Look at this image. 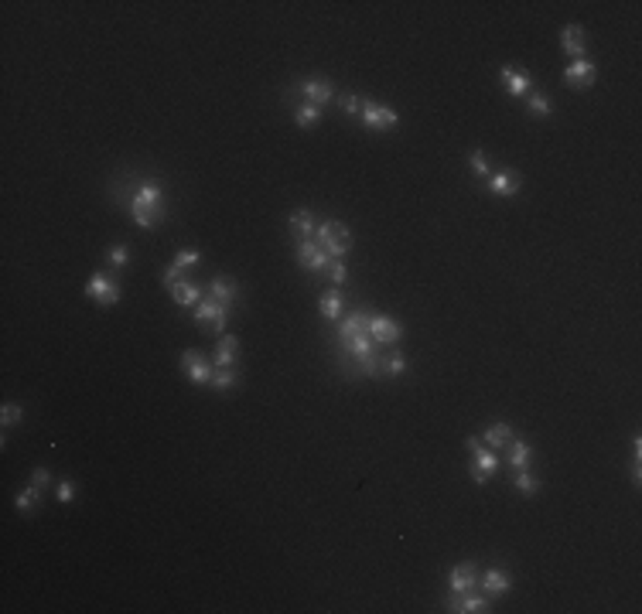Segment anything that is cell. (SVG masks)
Listing matches in <instances>:
<instances>
[{"mask_svg": "<svg viewBox=\"0 0 642 614\" xmlns=\"http://www.w3.org/2000/svg\"><path fill=\"white\" fill-rule=\"evenodd\" d=\"M161 198H164V191H161V184L157 181H144L137 188V195L130 198V215H134V222L141 226V229H154L157 222H161Z\"/></svg>", "mask_w": 642, "mask_h": 614, "instance_id": "1", "label": "cell"}, {"mask_svg": "<svg viewBox=\"0 0 642 614\" xmlns=\"http://www.w3.org/2000/svg\"><path fill=\"white\" fill-rule=\"evenodd\" d=\"M314 239H318V246L328 253L331 260H342L345 253L352 249V232H348V226H342V222H318V229H314Z\"/></svg>", "mask_w": 642, "mask_h": 614, "instance_id": "2", "label": "cell"}, {"mask_svg": "<svg viewBox=\"0 0 642 614\" xmlns=\"http://www.w3.org/2000/svg\"><path fill=\"white\" fill-rule=\"evenodd\" d=\"M465 447H468L471 458H475V464H471V481H475V485H486L488 478L496 475L499 460H496V454H492V451H486V447H482V437H468V441H465Z\"/></svg>", "mask_w": 642, "mask_h": 614, "instance_id": "3", "label": "cell"}, {"mask_svg": "<svg viewBox=\"0 0 642 614\" xmlns=\"http://www.w3.org/2000/svg\"><path fill=\"white\" fill-rule=\"evenodd\" d=\"M86 297H93L96 304H103V307H113L120 301V283H116L113 276L96 270V273L89 276V283H86Z\"/></svg>", "mask_w": 642, "mask_h": 614, "instance_id": "4", "label": "cell"}, {"mask_svg": "<svg viewBox=\"0 0 642 614\" xmlns=\"http://www.w3.org/2000/svg\"><path fill=\"white\" fill-rule=\"evenodd\" d=\"M181 368L189 372V379L195 386H212L216 368H212V362H209V355H205V352H195V348L181 352Z\"/></svg>", "mask_w": 642, "mask_h": 614, "instance_id": "5", "label": "cell"}, {"mask_svg": "<svg viewBox=\"0 0 642 614\" xmlns=\"http://www.w3.org/2000/svg\"><path fill=\"white\" fill-rule=\"evenodd\" d=\"M294 253H298L301 266H304V270H314V273H321L331 263V256L318 246V239H298V249H294Z\"/></svg>", "mask_w": 642, "mask_h": 614, "instance_id": "6", "label": "cell"}, {"mask_svg": "<svg viewBox=\"0 0 642 614\" xmlns=\"http://www.w3.org/2000/svg\"><path fill=\"white\" fill-rule=\"evenodd\" d=\"M366 331H369V338H373L376 345H393V341H400V335H403V328L393 321V318H386V314H373V318L366 321Z\"/></svg>", "mask_w": 642, "mask_h": 614, "instance_id": "7", "label": "cell"}, {"mask_svg": "<svg viewBox=\"0 0 642 614\" xmlns=\"http://www.w3.org/2000/svg\"><path fill=\"white\" fill-rule=\"evenodd\" d=\"M298 92L304 96V103H311V106H325V103H331V99H335V89H331V82H328V79H321V76L304 79V82L298 86Z\"/></svg>", "mask_w": 642, "mask_h": 614, "instance_id": "8", "label": "cell"}, {"mask_svg": "<svg viewBox=\"0 0 642 614\" xmlns=\"http://www.w3.org/2000/svg\"><path fill=\"white\" fill-rule=\"evenodd\" d=\"M595 79H598V65H595V61H588V59L571 61V65L564 69V82H567V86H574V89H588V86H595Z\"/></svg>", "mask_w": 642, "mask_h": 614, "instance_id": "9", "label": "cell"}, {"mask_svg": "<svg viewBox=\"0 0 642 614\" xmlns=\"http://www.w3.org/2000/svg\"><path fill=\"white\" fill-rule=\"evenodd\" d=\"M226 318H229V307L219 304V301H212V297L195 307V321L209 324V328H212V331H219V335H222V328H226Z\"/></svg>", "mask_w": 642, "mask_h": 614, "instance_id": "10", "label": "cell"}, {"mask_svg": "<svg viewBox=\"0 0 642 614\" xmlns=\"http://www.w3.org/2000/svg\"><path fill=\"white\" fill-rule=\"evenodd\" d=\"M362 123L369 126V130H390V126H396V109L390 106H379V103H362Z\"/></svg>", "mask_w": 642, "mask_h": 614, "instance_id": "11", "label": "cell"}, {"mask_svg": "<svg viewBox=\"0 0 642 614\" xmlns=\"http://www.w3.org/2000/svg\"><path fill=\"white\" fill-rule=\"evenodd\" d=\"M195 263H199V249H178V256H174V263H171V266H168V270H164V273H161V283H164V287L171 291L174 283L181 280V273H185L189 266H195Z\"/></svg>", "mask_w": 642, "mask_h": 614, "instance_id": "12", "label": "cell"}, {"mask_svg": "<svg viewBox=\"0 0 642 614\" xmlns=\"http://www.w3.org/2000/svg\"><path fill=\"white\" fill-rule=\"evenodd\" d=\"M448 611L454 614H482V611H492V604H488V594L482 598V594H454L451 600H448Z\"/></svg>", "mask_w": 642, "mask_h": 614, "instance_id": "13", "label": "cell"}, {"mask_svg": "<svg viewBox=\"0 0 642 614\" xmlns=\"http://www.w3.org/2000/svg\"><path fill=\"white\" fill-rule=\"evenodd\" d=\"M448 583H451L454 594H468L478 587V567L475 563H461V567H451L448 573Z\"/></svg>", "mask_w": 642, "mask_h": 614, "instance_id": "14", "label": "cell"}, {"mask_svg": "<svg viewBox=\"0 0 642 614\" xmlns=\"http://www.w3.org/2000/svg\"><path fill=\"white\" fill-rule=\"evenodd\" d=\"M478 583H482L486 594H496V598H499V594H506V590L513 587V577L499 567H488L486 573H478Z\"/></svg>", "mask_w": 642, "mask_h": 614, "instance_id": "15", "label": "cell"}, {"mask_svg": "<svg viewBox=\"0 0 642 614\" xmlns=\"http://www.w3.org/2000/svg\"><path fill=\"white\" fill-rule=\"evenodd\" d=\"M561 48H564L567 55H574V59H584V51H588L584 28H581V24H567V28L561 31Z\"/></svg>", "mask_w": 642, "mask_h": 614, "instance_id": "16", "label": "cell"}, {"mask_svg": "<svg viewBox=\"0 0 642 614\" xmlns=\"http://www.w3.org/2000/svg\"><path fill=\"white\" fill-rule=\"evenodd\" d=\"M233 362H239V338L222 335L216 345V368H233Z\"/></svg>", "mask_w": 642, "mask_h": 614, "instance_id": "17", "label": "cell"}, {"mask_svg": "<svg viewBox=\"0 0 642 614\" xmlns=\"http://www.w3.org/2000/svg\"><path fill=\"white\" fill-rule=\"evenodd\" d=\"M488 188L496 191V195H516L519 191V174L516 171H492V178H488Z\"/></svg>", "mask_w": 642, "mask_h": 614, "instance_id": "18", "label": "cell"}, {"mask_svg": "<svg viewBox=\"0 0 642 614\" xmlns=\"http://www.w3.org/2000/svg\"><path fill=\"white\" fill-rule=\"evenodd\" d=\"M499 76H502V86H506L509 96H526V92H530V76H523V72L513 69V65H506Z\"/></svg>", "mask_w": 642, "mask_h": 614, "instance_id": "19", "label": "cell"}, {"mask_svg": "<svg viewBox=\"0 0 642 614\" xmlns=\"http://www.w3.org/2000/svg\"><path fill=\"white\" fill-rule=\"evenodd\" d=\"M342 307H345V301H342V291H338V287L318 297V311H321V318H331V321H338V318H342Z\"/></svg>", "mask_w": 642, "mask_h": 614, "instance_id": "20", "label": "cell"}, {"mask_svg": "<svg viewBox=\"0 0 642 614\" xmlns=\"http://www.w3.org/2000/svg\"><path fill=\"white\" fill-rule=\"evenodd\" d=\"M236 293H239V287H236L229 276H216V280H212V287H209V297H212V301H219V304H226V307L236 301Z\"/></svg>", "mask_w": 642, "mask_h": 614, "instance_id": "21", "label": "cell"}, {"mask_svg": "<svg viewBox=\"0 0 642 614\" xmlns=\"http://www.w3.org/2000/svg\"><path fill=\"white\" fill-rule=\"evenodd\" d=\"M291 229L298 232V239H311L314 229H318V222H314V215L308 212V208H301V212H291Z\"/></svg>", "mask_w": 642, "mask_h": 614, "instance_id": "22", "label": "cell"}, {"mask_svg": "<svg viewBox=\"0 0 642 614\" xmlns=\"http://www.w3.org/2000/svg\"><path fill=\"white\" fill-rule=\"evenodd\" d=\"M366 321H369V314H362V311H352L348 318H338V338L362 335V331H366Z\"/></svg>", "mask_w": 642, "mask_h": 614, "instance_id": "23", "label": "cell"}, {"mask_svg": "<svg viewBox=\"0 0 642 614\" xmlns=\"http://www.w3.org/2000/svg\"><path fill=\"white\" fill-rule=\"evenodd\" d=\"M509 441H513L509 423H492V427L482 433V444H488V447H509Z\"/></svg>", "mask_w": 642, "mask_h": 614, "instance_id": "24", "label": "cell"}, {"mask_svg": "<svg viewBox=\"0 0 642 614\" xmlns=\"http://www.w3.org/2000/svg\"><path fill=\"white\" fill-rule=\"evenodd\" d=\"M509 464H513V471L530 464V444L526 441H516V437L509 441Z\"/></svg>", "mask_w": 642, "mask_h": 614, "instance_id": "25", "label": "cell"}, {"mask_svg": "<svg viewBox=\"0 0 642 614\" xmlns=\"http://www.w3.org/2000/svg\"><path fill=\"white\" fill-rule=\"evenodd\" d=\"M171 297H174V304H181V307L199 304V291H195L191 283H185V280H178V283L171 287Z\"/></svg>", "mask_w": 642, "mask_h": 614, "instance_id": "26", "label": "cell"}, {"mask_svg": "<svg viewBox=\"0 0 642 614\" xmlns=\"http://www.w3.org/2000/svg\"><path fill=\"white\" fill-rule=\"evenodd\" d=\"M321 120V106H311V103H301L298 109H294V123L298 126H314V123Z\"/></svg>", "mask_w": 642, "mask_h": 614, "instance_id": "27", "label": "cell"}, {"mask_svg": "<svg viewBox=\"0 0 642 614\" xmlns=\"http://www.w3.org/2000/svg\"><path fill=\"white\" fill-rule=\"evenodd\" d=\"M38 498H41V488H34V485H28L24 491H17V498H14L17 512H31V508L38 505Z\"/></svg>", "mask_w": 642, "mask_h": 614, "instance_id": "28", "label": "cell"}, {"mask_svg": "<svg viewBox=\"0 0 642 614\" xmlns=\"http://www.w3.org/2000/svg\"><path fill=\"white\" fill-rule=\"evenodd\" d=\"M513 481H516V488L523 491V495H533V491H540V481H536V478H533L526 468H519Z\"/></svg>", "mask_w": 642, "mask_h": 614, "instance_id": "29", "label": "cell"}, {"mask_svg": "<svg viewBox=\"0 0 642 614\" xmlns=\"http://www.w3.org/2000/svg\"><path fill=\"white\" fill-rule=\"evenodd\" d=\"M526 103H530V113H536V116H550V113H553V106H550V99L543 96V92L526 96Z\"/></svg>", "mask_w": 642, "mask_h": 614, "instance_id": "30", "label": "cell"}, {"mask_svg": "<svg viewBox=\"0 0 642 614\" xmlns=\"http://www.w3.org/2000/svg\"><path fill=\"white\" fill-rule=\"evenodd\" d=\"M239 383V376H236L233 368H216V376H212V389H229V386Z\"/></svg>", "mask_w": 642, "mask_h": 614, "instance_id": "31", "label": "cell"}, {"mask_svg": "<svg viewBox=\"0 0 642 614\" xmlns=\"http://www.w3.org/2000/svg\"><path fill=\"white\" fill-rule=\"evenodd\" d=\"M24 420V410L17 406V403H4V410H0V423L4 427H14V423H21Z\"/></svg>", "mask_w": 642, "mask_h": 614, "instance_id": "32", "label": "cell"}, {"mask_svg": "<svg viewBox=\"0 0 642 614\" xmlns=\"http://www.w3.org/2000/svg\"><path fill=\"white\" fill-rule=\"evenodd\" d=\"M471 168H475L478 178H492V164H488L486 151H471Z\"/></svg>", "mask_w": 642, "mask_h": 614, "instance_id": "33", "label": "cell"}, {"mask_svg": "<svg viewBox=\"0 0 642 614\" xmlns=\"http://www.w3.org/2000/svg\"><path fill=\"white\" fill-rule=\"evenodd\" d=\"M359 372H362V376H379V372H383V358H379L376 352L366 355V358H359Z\"/></svg>", "mask_w": 642, "mask_h": 614, "instance_id": "34", "label": "cell"}, {"mask_svg": "<svg viewBox=\"0 0 642 614\" xmlns=\"http://www.w3.org/2000/svg\"><path fill=\"white\" fill-rule=\"evenodd\" d=\"M383 372H386V376H403V372H407V358H403L400 352L390 355V358L383 362Z\"/></svg>", "mask_w": 642, "mask_h": 614, "instance_id": "35", "label": "cell"}, {"mask_svg": "<svg viewBox=\"0 0 642 614\" xmlns=\"http://www.w3.org/2000/svg\"><path fill=\"white\" fill-rule=\"evenodd\" d=\"M106 256H110L113 266H126V263H130V249H126L124 243H116V246H110V249H106Z\"/></svg>", "mask_w": 642, "mask_h": 614, "instance_id": "36", "label": "cell"}, {"mask_svg": "<svg viewBox=\"0 0 642 614\" xmlns=\"http://www.w3.org/2000/svg\"><path fill=\"white\" fill-rule=\"evenodd\" d=\"M325 270H328V276H331V283H335V287H342L345 276H348V270H345V263H342V260H331L328 266H325Z\"/></svg>", "mask_w": 642, "mask_h": 614, "instance_id": "37", "label": "cell"}, {"mask_svg": "<svg viewBox=\"0 0 642 614\" xmlns=\"http://www.w3.org/2000/svg\"><path fill=\"white\" fill-rule=\"evenodd\" d=\"M31 485L45 491L48 485H51V471H48V468H34V471H31Z\"/></svg>", "mask_w": 642, "mask_h": 614, "instance_id": "38", "label": "cell"}, {"mask_svg": "<svg viewBox=\"0 0 642 614\" xmlns=\"http://www.w3.org/2000/svg\"><path fill=\"white\" fill-rule=\"evenodd\" d=\"M338 106H342L348 116H356V113H362V99H359V96H342V99H338Z\"/></svg>", "mask_w": 642, "mask_h": 614, "instance_id": "39", "label": "cell"}, {"mask_svg": "<svg viewBox=\"0 0 642 614\" xmlns=\"http://www.w3.org/2000/svg\"><path fill=\"white\" fill-rule=\"evenodd\" d=\"M72 498H76V485H72V481H62V485H59V502L69 505Z\"/></svg>", "mask_w": 642, "mask_h": 614, "instance_id": "40", "label": "cell"}]
</instances>
